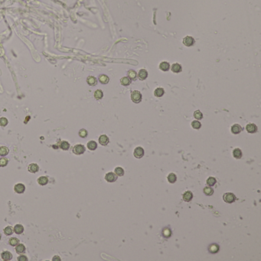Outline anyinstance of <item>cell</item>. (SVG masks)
<instances>
[{
  "label": "cell",
  "mask_w": 261,
  "mask_h": 261,
  "mask_svg": "<svg viewBox=\"0 0 261 261\" xmlns=\"http://www.w3.org/2000/svg\"><path fill=\"white\" fill-rule=\"evenodd\" d=\"M223 199L224 201H225L226 203H228V204H231V203H233L236 199L237 197L236 196L233 195V193H230V192H228V193H225L224 195H223Z\"/></svg>",
  "instance_id": "obj_1"
},
{
  "label": "cell",
  "mask_w": 261,
  "mask_h": 261,
  "mask_svg": "<svg viewBox=\"0 0 261 261\" xmlns=\"http://www.w3.org/2000/svg\"><path fill=\"white\" fill-rule=\"evenodd\" d=\"M182 198L185 202L191 201L192 199L193 198V193L190 191H186L182 195Z\"/></svg>",
  "instance_id": "obj_7"
},
{
  "label": "cell",
  "mask_w": 261,
  "mask_h": 261,
  "mask_svg": "<svg viewBox=\"0 0 261 261\" xmlns=\"http://www.w3.org/2000/svg\"><path fill=\"white\" fill-rule=\"evenodd\" d=\"M79 136L81 138H85L87 136V131L84 129H82L79 131Z\"/></svg>",
  "instance_id": "obj_39"
},
{
  "label": "cell",
  "mask_w": 261,
  "mask_h": 261,
  "mask_svg": "<svg viewBox=\"0 0 261 261\" xmlns=\"http://www.w3.org/2000/svg\"><path fill=\"white\" fill-rule=\"evenodd\" d=\"M38 182L41 185H45L48 184V179L46 176H41L38 179Z\"/></svg>",
  "instance_id": "obj_26"
},
{
  "label": "cell",
  "mask_w": 261,
  "mask_h": 261,
  "mask_svg": "<svg viewBox=\"0 0 261 261\" xmlns=\"http://www.w3.org/2000/svg\"><path fill=\"white\" fill-rule=\"evenodd\" d=\"M243 128L239 124H234L231 127V132L233 134H239L242 131Z\"/></svg>",
  "instance_id": "obj_12"
},
{
  "label": "cell",
  "mask_w": 261,
  "mask_h": 261,
  "mask_svg": "<svg viewBox=\"0 0 261 261\" xmlns=\"http://www.w3.org/2000/svg\"><path fill=\"white\" fill-rule=\"evenodd\" d=\"M204 195H208V196H211V195H213V193H214V190H213V188H211L210 186H208V187H205L204 188Z\"/></svg>",
  "instance_id": "obj_30"
},
{
  "label": "cell",
  "mask_w": 261,
  "mask_h": 261,
  "mask_svg": "<svg viewBox=\"0 0 261 261\" xmlns=\"http://www.w3.org/2000/svg\"><path fill=\"white\" fill-rule=\"evenodd\" d=\"M182 67L181 66V65L178 64V63H175V64H173L172 66V70L174 72V73H180L182 71Z\"/></svg>",
  "instance_id": "obj_18"
},
{
  "label": "cell",
  "mask_w": 261,
  "mask_h": 261,
  "mask_svg": "<svg viewBox=\"0 0 261 261\" xmlns=\"http://www.w3.org/2000/svg\"><path fill=\"white\" fill-rule=\"evenodd\" d=\"M137 76H138L139 79L141 80H146L147 78V77H148V72L145 69H141L139 71V74H137Z\"/></svg>",
  "instance_id": "obj_10"
},
{
  "label": "cell",
  "mask_w": 261,
  "mask_h": 261,
  "mask_svg": "<svg viewBox=\"0 0 261 261\" xmlns=\"http://www.w3.org/2000/svg\"><path fill=\"white\" fill-rule=\"evenodd\" d=\"M194 117L196 119V120H201L203 118V114L200 111V110H196L195 113H194Z\"/></svg>",
  "instance_id": "obj_36"
},
{
  "label": "cell",
  "mask_w": 261,
  "mask_h": 261,
  "mask_svg": "<svg viewBox=\"0 0 261 261\" xmlns=\"http://www.w3.org/2000/svg\"><path fill=\"white\" fill-rule=\"evenodd\" d=\"M14 231L17 234H21L24 231V228L22 224H16L14 227Z\"/></svg>",
  "instance_id": "obj_21"
},
{
  "label": "cell",
  "mask_w": 261,
  "mask_h": 261,
  "mask_svg": "<svg viewBox=\"0 0 261 261\" xmlns=\"http://www.w3.org/2000/svg\"><path fill=\"white\" fill-rule=\"evenodd\" d=\"M131 100H132V102L136 103H139L141 102L142 100V94L139 91H134L132 92L131 94Z\"/></svg>",
  "instance_id": "obj_2"
},
{
  "label": "cell",
  "mask_w": 261,
  "mask_h": 261,
  "mask_svg": "<svg viewBox=\"0 0 261 261\" xmlns=\"http://www.w3.org/2000/svg\"><path fill=\"white\" fill-rule=\"evenodd\" d=\"M87 148H88L90 150H91V151H94V150H95V149L97 148V142H96L95 141H93V140L88 142V143H87Z\"/></svg>",
  "instance_id": "obj_22"
},
{
  "label": "cell",
  "mask_w": 261,
  "mask_h": 261,
  "mask_svg": "<svg viewBox=\"0 0 261 261\" xmlns=\"http://www.w3.org/2000/svg\"><path fill=\"white\" fill-rule=\"evenodd\" d=\"M1 257L3 260H10L12 258V254L8 251H4L3 253L1 254Z\"/></svg>",
  "instance_id": "obj_17"
},
{
  "label": "cell",
  "mask_w": 261,
  "mask_h": 261,
  "mask_svg": "<svg viewBox=\"0 0 261 261\" xmlns=\"http://www.w3.org/2000/svg\"><path fill=\"white\" fill-rule=\"evenodd\" d=\"M128 77H129V78L131 79V80H135V79L136 78V77H137L136 72L135 71V70H130L128 71Z\"/></svg>",
  "instance_id": "obj_32"
},
{
  "label": "cell",
  "mask_w": 261,
  "mask_h": 261,
  "mask_svg": "<svg viewBox=\"0 0 261 261\" xmlns=\"http://www.w3.org/2000/svg\"><path fill=\"white\" fill-rule=\"evenodd\" d=\"M15 250L18 254H22L25 252V245L22 244H19L18 246L15 247Z\"/></svg>",
  "instance_id": "obj_27"
},
{
  "label": "cell",
  "mask_w": 261,
  "mask_h": 261,
  "mask_svg": "<svg viewBox=\"0 0 261 261\" xmlns=\"http://www.w3.org/2000/svg\"><path fill=\"white\" fill-rule=\"evenodd\" d=\"M208 251L210 252L211 254H217L218 252L219 251V246L216 244H211L208 247Z\"/></svg>",
  "instance_id": "obj_13"
},
{
  "label": "cell",
  "mask_w": 261,
  "mask_h": 261,
  "mask_svg": "<svg viewBox=\"0 0 261 261\" xmlns=\"http://www.w3.org/2000/svg\"><path fill=\"white\" fill-rule=\"evenodd\" d=\"M60 147H61V149H62L63 150H67V149H69V148H70V144H69L67 141H63V142L61 143Z\"/></svg>",
  "instance_id": "obj_35"
},
{
  "label": "cell",
  "mask_w": 261,
  "mask_h": 261,
  "mask_svg": "<svg viewBox=\"0 0 261 261\" xmlns=\"http://www.w3.org/2000/svg\"><path fill=\"white\" fill-rule=\"evenodd\" d=\"M19 239H17L16 237H12L9 240V244L11 246H13V247L18 245V244H19Z\"/></svg>",
  "instance_id": "obj_38"
},
{
  "label": "cell",
  "mask_w": 261,
  "mask_h": 261,
  "mask_svg": "<svg viewBox=\"0 0 261 261\" xmlns=\"http://www.w3.org/2000/svg\"><path fill=\"white\" fill-rule=\"evenodd\" d=\"M0 239H1V233H0Z\"/></svg>",
  "instance_id": "obj_45"
},
{
  "label": "cell",
  "mask_w": 261,
  "mask_h": 261,
  "mask_svg": "<svg viewBox=\"0 0 261 261\" xmlns=\"http://www.w3.org/2000/svg\"><path fill=\"white\" fill-rule=\"evenodd\" d=\"M192 127L194 129H195V130H198V129L201 128V123H200L199 121L195 120V121H193V122L192 123Z\"/></svg>",
  "instance_id": "obj_37"
},
{
  "label": "cell",
  "mask_w": 261,
  "mask_h": 261,
  "mask_svg": "<svg viewBox=\"0 0 261 261\" xmlns=\"http://www.w3.org/2000/svg\"><path fill=\"white\" fill-rule=\"evenodd\" d=\"M105 179L108 182H114L117 179V175L113 172H108L105 175Z\"/></svg>",
  "instance_id": "obj_4"
},
{
  "label": "cell",
  "mask_w": 261,
  "mask_h": 261,
  "mask_svg": "<svg viewBox=\"0 0 261 261\" xmlns=\"http://www.w3.org/2000/svg\"><path fill=\"white\" fill-rule=\"evenodd\" d=\"M159 68L163 71H168L170 68V65L166 61H163V62L160 63Z\"/></svg>",
  "instance_id": "obj_16"
},
{
  "label": "cell",
  "mask_w": 261,
  "mask_h": 261,
  "mask_svg": "<svg viewBox=\"0 0 261 261\" xmlns=\"http://www.w3.org/2000/svg\"><path fill=\"white\" fill-rule=\"evenodd\" d=\"M120 84L123 86H129L131 84V80H130V79L129 77H124L120 79Z\"/></svg>",
  "instance_id": "obj_24"
},
{
  "label": "cell",
  "mask_w": 261,
  "mask_h": 261,
  "mask_svg": "<svg viewBox=\"0 0 261 261\" xmlns=\"http://www.w3.org/2000/svg\"><path fill=\"white\" fill-rule=\"evenodd\" d=\"M233 157H234L235 159H241L242 156H243L242 151L240 149H238V148L234 149H233Z\"/></svg>",
  "instance_id": "obj_15"
},
{
  "label": "cell",
  "mask_w": 261,
  "mask_h": 261,
  "mask_svg": "<svg viewBox=\"0 0 261 261\" xmlns=\"http://www.w3.org/2000/svg\"><path fill=\"white\" fill-rule=\"evenodd\" d=\"M12 232H13V230H12V228L11 227H9V226L6 227V228L4 229V233H5L6 235H11L12 233Z\"/></svg>",
  "instance_id": "obj_40"
},
{
  "label": "cell",
  "mask_w": 261,
  "mask_h": 261,
  "mask_svg": "<svg viewBox=\"0 0 261 261\" xmlns=\"http://www.w3.org/2000/svg\"><path fill=\"white\" fill-rule=\"evenodd\" d=\"M8 120L5 117H2L0 118V126H2V127H5V126L8 124Z\"/></svg>",
  "instance_id": "obj_41"
},
{
  "label": "cell",
  "mask_w": 261,
  "mask_h": 261,
  "mask_svg": "<svg viewBox=\"0 0 261 261\" xmlns=\"http://www.w3.org/2000/svg\"><path fill=\"white\" fill-rule=\"evenodd\" d=\"M8 164V159L5 158H2L0 159V167H4Z\"/></svg>",
  "instance_id": "obj_42"
},
{
  "label": "cell",
  "mask_w": 261,
  "mask_h": 261,
  "mask_svg": "<svg viewBox=\"0 0 261 261\" xmlns=\"http://www.w3.org/2000/svg\"><path fill=\"white\" fill-rule=\"evenodd\" d=\"M74 153L76 155H81L85 152V147L81 144H77L73 149Z\"/></svg>",
  "instance_id": "obj_3"
},
{
  "label": "cell",
  "mask_w": 261,
  "mask_h": 261,
  "mask_svg": "<svg viewBox=\"0 0 261 261\" xmlns=\"http://www.w3.org/2000/svg\"><path fill=\"white\" fill-rule=\"evenodd\" d=\"M216 182H217V180H216V178L214 177H209L208 179H207V182H206L207 185L210 187L214 186L216 184Z\"/></svg>",
  "instance_id": "obj_28"
},
{
  "label": "cell",
  "mask_w": 261,
  "mask_h": 261,
  "mask_svg": "<svg viewBox=\"0 0 261 261\" xmlns=\"http://www.w3.org/2000/svg\"><path fill=\"white\" fill-rule=\"evenodd\" d=\"M38 165L37 164H34V163H32V164H30L29 166V171L30 172H32V173H35L37 172L38 171Z\"/></svg>",
  "instance_id": "obj_23"
},
{
  "label": "cell",
  "mask_w": 261,
  "mask_h": 261,
  "mask_svg": "<svg viewBox=\"0 0 261 261\" xmlns=\"http://www.w3.org/2000/svg\"><path fill=\"white\" fill-rule=\"evenodd\" d=\"M14 190L16 193H19V194H22L25 192V186L22 184V183H19V184H16L14 187Z\"/></svg>",
  "instance_id": "obj_8"
},
{
  "label": "cell",
  "mask_w": 261,
  "mask_h": 261,
  "mask_svg": "<svg viewBox=\"0 0 261 261\" xmlns=\"http://www.w3.org/2000/svg\"><path fill=\"white\" fill-rule=\"evenodd\" d=\"M56 260H58V261H60V260H61V259L59 258V257H58V256H55V257H54V258H53V261H56Z\"/></svg>",
  "instance_id": "obj_44"
},
{
  "label": "cell",
  "mask_w": 261,
  "mask_h": 261,
  "mask_svg": "<svg viewBox=\"0 0 261 261\" xmlns=\"http://www.w3.org/2000/svg\"><path fill=\"white\" fill-rule=\"evenodd\" d=\"M99 142L100 144H101L102 146H106L108 143H109V138L106 136V135H101V136L99 137Z\"/></svg>",
  "instance_id": "obj_11"
},
{
  "label": "cell",
  "mask_w": 261,
  "mask_h": 261,
  "mask_svg": "<svg viewBox=\"0 0 261 261\" xmlns=\"http://www.w3.org/2000/svg\"><path fill=\"white\" fill-rule=\"evenodd\" d=\"M246 130L249 133H255L257 132V127L254 123H249L247 125Z\"/></svg>",
  "instance_id": "obj_9"
},
{
  "label": "cell",
  "mask_w": 261,
  "mask_h": 261,
  "mask_svg": "<svg viewBox=\"0 0 261 261\" xmlns=\"http://www.w3.org/2000/svg\"><path fill=\"white\" fill-rule=\"evenodd\" d=\"M194 43H195V39L192 37V36H186V37L184 38V39H183V44L185 46H188V47L192 46Z\"/></svg>",
  "instance_id": "obj_6"
},
{
  "label": "cell",
  "mask_w": 261,
  "mask_h": 261,
  "mask_svg": "<svg viewBox=\"0 0 261 261\" xmlns=\"http://www.w3.org/2000/svg\"><path fill=\"white\" fill-rule=\"evenodd\" d=\"M115 174L117 176H123L124 175V170L121 167H116L115 168Z\"/></svg>",
  "instance_id": "obj_33"
},
{
  "label": "cell",
  "mask_w": 261,
  "mask_h": 261,
  "mask_svg": "<svg viewBox=\"0 0 261 261\" xmlns=\"http://www.w3.org/2000/svg\"><path fill=\"white\" fill-rule=\"evenodd\" d=\"M87 82L90 86H95L97 84V80L94 76H89L87 78Z\"/></svg>",
  "instance_id": "obj_14"
},
{
  "label": "cell",
  "mask_w": 261,
  "mask_h": 261,
  "mask_svg": "<svg viewBox=\"0 0 261 261\" xmlns=\"http://www.w3.org/2000/svg\"><path fill=\"white\" fill-rule=\"evenodd\" d=\"M144 153H145L144 149L142 147L139 146V147H136V149H135L133 155L136 159H141L144 156Z\"/></svg>",
  "instance_id": "obj_5"
},
{
  "label": "cell",
  "mask_w": 261,
  "mask_h": 261,
  "mask_svg": "<svg viewBox=\"0 0 261 261\" xmlns=\"http://www.w3.org/2000/svg\"><path fill=\"white\" fill-rule=\"evenodd\" d=\"M164 94H165V91H164V89L162 88V87H159V88L156 89L155 91H154V95H155L156 97H163V96L164 95Z\"/></svg>",
  "instance_id": "obj_20"
},
{
  "label": "cell",
  "mask_w": 261,
  "mask_h": 261,
  "mask_svg": "<svg viewBox=\"0 0 261 261\" xmlns=\"http://www.w3.org/2000/svg\"><path fill=\"white\" fill-rule=\"evenodd\" d=\"M103 97V93L101 90H97L94 92V97L96 100H100Z\"/></svg>",
  "instance_id": "obj_29"
},
{
  "label": "cell",
  "mask_w": 261,
  "mask_h": 261,
  "mask_svg": "<svg viewBox=\"0 0 261 261\" xmlns=\"http://www.w3.org/2000/svg\"><path fill=\"white\" fill-rule=\"evenodd\" d=\"M177 180V176L174 174V173H170L168 175V181L170 182V183H175L176 182Z\"/></svg>",
  "instance_id": "obj_31"
},
{
  "label": "cell",
  "mask_w": 261,
  "mask_h": 261,
  "mask_svg": "<svg viewBox=\"0 0 261 261\" xmlns=\"http://www.w3.org/2000/svg\"><path fill=\"white\" fill-rule=\"evenodd\" d=\"M18 260L19 261H27L28 260V258H27L25 256H20L19 258H18Z\"/></svg>",
  "instance_id": "obj_43"
},
{
  "label": "cell",
  "mask_w": 261,
  "mask_h": 261,
  "mask_svg": "<svg viewBox=\"0 0 261 261\" xmlns=\"http://www.w3.org/2000/svg\"><path fill=\"white\" fill-rule=\"evenodd\" d=\"M99 81L103 84H106L109 83L110 78L105 74H102V75H100V77H99Z\"/></svg>",
  "instance_id": "obj_19"
},
{
  "label": "cell",
  "mask_w": 261,
  "mask_h": 261,
  "mask_svg": "<svg viewBox=\"0 0 261 261\" xmlns=\"http://www.w3.org/2000/svg\"><path fill=\"white\" fill-rule=\"evenodd\" d=\"M8 153V149L5 146L0 147V156H5Z\"/></svg>",
  "instance_id": "obj_34"
},
{
  "label": "cell",
  "mask_w": 261,
  "mask_h": 261,
  "mask_svg": "<svg viewBox=\"0 0 261 261\" xmlns=\"http://www.w3.org/2000/svg\"><path fill=\"white\" fill-rule=\"evenodd\" d=\"M163 236L165 238H168L172 236V231L168 228H165L163 230Z\"/></svg>",
  "instance_id": "obj_25"
}]
</instances>
